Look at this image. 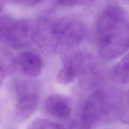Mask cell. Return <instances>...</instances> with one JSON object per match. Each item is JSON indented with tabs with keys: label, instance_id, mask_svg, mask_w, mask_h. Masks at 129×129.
I'll use <instances>...</instances> for the list:
<instances>
[{
	"label": "cell",
	"instance_id": "cell-1",
	"mask_svg": "<svg viewBox=\"0 0 129 129\" xmlns=\"http://www.w3.org/2000/svg\"><path fill=\"white\" fill-rule=\"evenodd\" d=\"M96 31L99 52L104 59H116L129 50V16L118 4L110 3L103 9Z\"/></svg>",
	"mask_w": 129,
	"mask_h": 129
},
{
	"label": "cell",
	"instance_id": "cell-2",
	"mask_svg": "<svg viewBox=\"0 0 129 129\" xmlns=\"http://www.w3.org/2000/svg\"><path fill=\"white\" fill-rule=\"evenodd\" d=\"M124 100L116 89H97L85 101L80 120L91 127L100 122H108L120 117Z\"/></svg>",
	"mask_w": 129,
	"mask_h": 129
},
{
	"label": "cell",
	"instance_id": "cell-3",
	"mask_svg": "<svg viewBox=\"0 0 129 129\" xmlns=\"http://www.w3.org/2000/svg\"><path fill=\"white\" fill-rule=\"evenodd\" d=\"M16 103L14 115L18 121L29 119L37 108L40 97V86L35 81L18 78L13 84Z\"/></svg>",
	"mask_w": 129,
	"mask_h": 129
},
{
	"label": "cell",
	"instance_id": "cell-4",
	"mask_svg": "<svg viewBox=\"0 0 129 129\" xmlns=\"http://www.w3.org/2000/svg\"><path fill=\"white\" fill-rule=\"evenodd\" d=\"M35 39L44 52L51 54L58 51L60 39L58 17H40L35 25Z\"/></svg>",
	"mask_w": 129,
	"mask_h": 129
},
{
	"label": "cell",
	"instance_id": "cell-5",
	"mask_svg": "<svg viewBox=\"0 0 129 129\" xmlns=\"http://www.w3.org/2000/svg\"><path fill=\"white\" fill-rule=\"evenodd\" d=\"M35 25L28 19H13L5 35L3 42L16 50L29 46L35 40Z\"/></svg>",
	"mask_w": 129,
	"mask_h": 129
},
{
	"label": "cell",
	"instance_id": "cell-6",
	"mask_svg": "<svg viewBox=\"0 0 129 129\" xmlns=\"http://www.w3.org/2000/svg\"><path fill=\"white\" fill-rule=\"evenodd\" d=\"M61 34L58 50L64 55L75 51L85 36L83 23L78 19L70 16L61 17Z\"/></svg>",
	"mask_w": 129,
	"mask_h": 129
},
{
	"label": "cell",
	"instance_id": "cell-7",
	"mask_svg": "<svg viewBox=\"0 0 129 129\" xmlns=\"http://www.w3.org/2000/svg\"><path fill=\"white\" fill-rule=\"evenodd\" d=\"M102 77V67L98 60L93 55L81 52L77 77L80 88L85 91L94 89L100 84Z\"/></svg>",
	"mask_w": 129,
	"mask_h": 129
},
{
	"label": "cell",
	"instance_id": "cell-8",
	"mask_svg": "<svg viewBox=\"0 0 129 129\" xmlns=\"http://www.w3.org/2000/svg\"><path fill=\"white\" fill-rule=\"evenodd\" d=\"M15 70L30 78L37 77L42 70L43 62L39 54L32 51L21 52L15 57Z\"/></svg>",
	"mask_w": 129,
	"mask_h": 129
},
{
	"label": "cell",
	"instance_id": "cell-9",
	"mask_svg": "<svg viewBox=\"0 0 129 129\" xmlns=\"http://www.w3.org/2000/svg\"><path fill=\"white\" fill-rule=\"evenodd\" d=\"M80 54L81 52L73 51L63 55V66L56 77L58 83L70 84L78 77Z\"/></svg>",
	"mask_w": 129,
	"mask_h": 129
},
{
	"label": "cell",
	"instance_id": "cell-10",
	"mask_svg": "<svg viewBox=\"0 0 129 129\" xmlns=\"http://www.w3.org/2000/svg\"><path fill=\"white\" fill-rule=\"evenodd\" d=\"M44 108L47 114L57 119H67L72 113L68 100L59 94H52L48 96L44 102Z\"/></svg>",
	"mask_w": 129,
	"mask_h": 129
},
{
	"label": "cell",
	"instance_id": "cell-11",
	"mask_svg": "<svg viewBox=\"0 0 129 129\" xmlns=\"http://www.w3.org/2000/svg\"><path fill=\"white\" fill-rule=\"evenodd\" d=\"M112 79L119 84L129 83V52H128L114 67Z\"/></svg>",
	"mask_w": 129,
	"mask_h": 129
},
{
	"label": "cell",
	"instance_id": "cell-12",
	"mask_svg": "<svg viewBox=\"0 0 129 129\" xmlns=\"http://www.w3.org/2000/svg\"><path fill=\"white\" fill-rule=\"evenodd\" d=\"M15 57L6 49L0 47V88L5 76L12 73L15 69Z\"/></svg>",
	"mask_w": 129,
	"mask_h": 129
},
{
	"label": "cell",
	"instance_id": "cell-13",
	"mask_svg": "<svg viewBox=\"0 0 129 129\" xmlns=\"http://www.w3.org/2000/svg\"><path fill=\"white\" fill-rule=\"evenodd\" d=\"M28 129H64L62 125L48 120L39 118L32 123Z\"/></svg>",
	"mask_w": 129,
	"mask_h": 129
},
{
	"label": "cell",
	"instance_id": "cell-14",
	"mask_svg": "<svg viewBox=\"0 0 129 129\" xmlns=\"http://www.w3.org/2000/svg\"><path fill=\"white\" fill-rule=\"evenodd\" d=\"M13 18L9 15L0 16V42H3L6 31Z\"/></svg>",
	"mask_w": 129,
	"mask_h": 129
},
{
	"label": "cell",
	"instance_id": "cell-15",
	"mask_svg": "<svg viewBox=\"0 0 129 129\" xmlns=\"http://www.w3.org/2000/svg\"><path fill=\"white\" fill-rule=\"evenodd\" d=\"M120 118L123 123L129 125V90L126 94L125 100H124L123 106Z\"/></svg>",
	"mask_w": 129,
	"mask_h": 129
},
{
	"label": "cell",
	"instance_id": "cell-16",
	"mask_svg": "<svg viewBox=\"0 0 129 129\" xmlns=\"http://www.w3.org/2000/svg\"><path fill=\"white\" fill-rule=\"evenodd\" d=\"M89 3V1H57V3L58 5H60L61 6H76V5H85L86 3Z\"/></svg>",
	"mask_w": 129,
	"mask_h": 129
},
{
	"label": "cell",
	"instance_id": "cell-17",
	"mask_svg": "<svg viewBox=\"0 0 129 129\" xmlns=\"http://www.w3.org/2000/svg\"><path fill=\"white\" fill-rule=\"evenodd\" d=\"M69 129H91V127L86 125L80 120H77L71 124Z\"/></svg>",
	"mask_w": 129,
	"mask_h": 129
},
{
	"label": "cell",
	"instance_id": "cell-18",
	"mask_svg": "<svg viewBox=\"0 0 129 129\" xmlns=\"http://www.w3.org/2000/svg\"><path fill=\"white\" fill-rule=\"evenodd\" d=\"M2 10H3V5L0 3V13H1V11H2Z\"/></svg>",
	"mask_w": 129,
	"mask_h": 129
},
{
	"label": "cell",
	"instance_id": "cell-19",
	"mask_svg": "<svg viewBox=\"0 0 129 129\" xmlns=\"http://www.w3.org/2000/svg\"><path fill=\"white\" fill-rule=\"evenodd\" d=\"M10 129H13V128H10Z\"/></svg>",
	"mask_w": 129,
	"mask_h": 129
}]
</instances>
